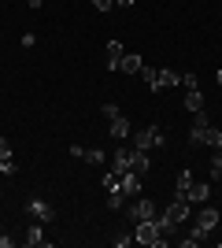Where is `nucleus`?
Masks as SVG:
<instances>
[{
	"label": "nucleus",
	"instance_id": "obj_1",
	"mask_svg": "<svg viewBox=\"0 0 222 248\" xmlns=\"http://www.w3.org/2000/svg\"><path fill=\"white\" fill-rule=\"evenodd\" d=\"M163 145H167V134H163V126H159V123H152V126H145V130L133 134V148H141V152H148V148H163Z\"/></svg>",
	"mask_w": 222,
	"mask_h": 248
},
{
	"label": "nucleus",
	"instance_id": "obj_2",
	"mask_svg": "<svg viewBox=\"0 0 222 248\" xmlns=\"http://www.w3.org/2000/svg\"><path fill=\"white\" fill-rule=\"evenodd\" d=\"M133 241L145 248H167L163 245V237H159V230H156V218H148V222H133Z\"/></svg>",
	"mask_w": 222,
	"mask_h": 248
},
{
	"label": "nucleus",
	"instance_id": "obj_3",
	"mask_svg": "<svg viewBox=\"0 0 222 248\" xmlns=\"http://www.w3.org/2000/svg\"><path fill=\"white\" fill-rule=\"evenodd\" d=\"M126 215L133 218V222H148V218H156L159 211H156V204H152V200H145V197H141V200H133V204L126 207Z\"/></svg>",
	"mask_w": 222,
	"mask_h": 248
},
{
	"label": "nucleus",
	"instance_id": "obj_4",
	"mask_svg": "<svg viewBox=\"0 0 222 248\" xmlns=\"http://www.w3.org/2000/svg\"><path fill=\"white\" fill-rule=\"evenodd\" d=\"M26 211H30V215H33V222H41V226H44V222H52V218H56L52 204H48V200H41V197H33L30 204H26Z\"/></svg>",
	"mask_w": 222,
	"mask_h": 248
},
{
	"label": "nucleus",
	"instance_id": "obj_5",
	"mask_svg": "<svg viewBox=\"0 0 222 248\" xmlns=\"http://www.w3.org/2000/svg\"><path fill=\"white\" fill-rule=\"evenodd\" d=\"M189 211H192V204H189V200L174 197V200H170V207H167V211H163V215H167V218H174V222H178V226H181V222L189 218Z\"/></svg>",
	"mask_w": 222,
	"mask_h": 248
},
{
	"label": "nucleus",
	"instance_id": "obj_6",
	"mask_svg": "<svg viewBox=\"0 0 222 248\" xmlns=\"http://www.w3.org/2000/svg\"><path fill=\"white\" fill-rule=\"evenodd\" d=\"M185 200H189V204H207V200H211V186H207V182H192L189 186V193H185Z\"/></svg>",
	"mask_w": 222,
	"mask_h": 248
},
{
	"label": "nucleus",
	"instance_id": "obj_7",
	"mask_svg": "<svg viewBox=\"0 0 222 248\" xmlns=\"http://www.w3.org/2000/svg\"><path fill=\"white\" fill-rule=\"evenodd\" d=\"M156 230H159V237H163V245H170V241L178 237V222L167 215H156Z\"/></svg>",
	"mask_w": 222,
	"mask_h": 248
},
{
	"label": "nucleus",
	"instance_id": "obj_8",
	"mask_svg": "<svg viewBox=\"0 0 222 248\" xmlns=\"http://www.w3.org/2000/svg\"><path fill=\"white\" fill-rule=\"evenodd\" d=\"M192 226H204L207 233H211V230L219 226V211H215V207H204V204H200V211H196V222H192Z\"/></svg>",
	"mask_w": 222,
	"mask_h": 248
},
{
	"label": "nucleus",
	"instance_id": "obj_9",
	"mask_svg": "<svg viewBox=\"0 0 222 248\" xmlns=\"http://www.w3.org/2000/svg\"><path fill=\"white\" fill-rule=\"evenodd\" d=\"M148 152H141V148H133V155H130V174H137V178H145L148 174Z\"/></svg>",
	"mask_w": 222,
	"mask_h": 248
},
{
	"label": "nucleus",
	"instance_id": "obj_10",
	"mask_svg": "<svg viewBox=\"0 0 222 248\" xmlns=\"http://www.w3.org/2000/svg\"><path fill=\"white\" fill-rule=\"evenodd\" d=\"M130 155H133V148H115V159H111L115 174H130Z\"/></svg>",
	"mask_w": 222,
	"mask_h": 248
},
{
	"label": "nucleus",
	"instance_id": "obj_11",
	"mask_svg": "<svg viewBox=\"0 0 222 248\" xmlns=\"http://www.w3.org/2000/svg\"><path fill=\"white\" fill-rule=\"evenodd\" d=\"M200 145L211 148V152H215V148H222V130H219V126H207V130L200 134Z\"/></svg>",
	"mask_w": 222,
	"mask_h": 248
},
{
	"label": "nucleus",
	"instance_id": "obj_12",
	"mask_svg": "<svg viewBox=\"0 0 222 248\" xmlns=\"http://www.w3.org/2000/svg\"><path fill=\"white\" fill-rule=\"evenodd\" d=\"M141 67H145V63H141L137 52H126V56H122V63H118V71H122V74H141Z\"/></svg>",
	"mask_w": 222,
	"mask_h": 248
},
{
	"label": "nucleus",
	"instance_id": "obj_13",
	"mask_svg": "<svg viewBox=\"0 0 222 248\" xmlns=\"http://www.w3.org/2000/svg\"><path fill=\"white\" fill-rule=\"evenodd\" d=\"M122 56H126L122 41H107V67H111V71H118V63H122Z\"/></svg>",
	"mask_w": 222,
	"mask_h": 248
},
{
	"label": "nucleus",
	"instance_id": "obj_14",
	"mask_svg": "<svg viewBox=\"0 0 222 248\" xmlns=\"http://www.w3.org/2000/svg\"><path fill=\"white\" fill-rule=\"evenodd\" d=\"M22 241H26V245H30V248H41V245H48V237H44L41 222H33V226L26 230V237H22Z\"/></svg>",
	"mask_w": 222,
	"mask_h": 248
},
{
	"label": "nucleus",
	"instance_id": "obj_15",
	"mask_svg": "<svg viewBox=\"0 0 222 248\" xmlns=\"http://www.w3.org/2000/svg\"><path fill=\"white\" fill-rule=\"evenodd\" d=\"M111 137H115V141H126L130 137V119L115 115V119H111Z\"/></svg>",
	"mask_w": 222,
	"mask_h": 248
},
{
	"label": "nucleus",
	"instance_id": "obj_16",
	"mask_svg": "<svg viewBox=\"0 0 222 248\" xmlns=\"http://www.w3.org/2000/svg\"><path fill=\"white\" fill-rule=\"evenodd\" d=\"M118 189H122L130 200L141 197V178H137V174H122V186H118Z\"/></svg>",
	"mask_w": 222,
	"mask_h": 248
},
{
	"label": "nucleus",
	"instance_id": "obj_17",
	"mask_svg": "<svg viewBox=\"0 0 222 248\" xmlns=\"http://www.w3.org/2000/svg\"><path fill=\"white\" fill-rule=\"evenodd\" d=\"M189 186H192V170H181V174L174 178V197H181V200H185V193H189Z\"/></svg>",
	"mask_w": 222,
	"mask_h": 248
},
{
	"label": "nucleus",
	"instance_id": "obj_18",
	"mask_svg": "<svg viewBox=\"0 0 222 248\" xmlns=\"http://www.w3.org/2000/svg\"><path fill=\"white\" fill-rule=\"evenodd\" d=\"M185 108H189L192 115L204 111V93H200V89H185Z\"/></svg>",
	"mask_w": 222,
	"mask_h": 248
},
{
	"label": "nucleus",
	"instance_id": "obj_19",
	"mask_svg": "<svg viewBox=\"0 0 222 248\" xmlns=\"http://www.w3.org/2000/svg\"><path fill=\"white\" fill-rule=\"evenodd\" d=\"M126 193H122V189H107V207H111V211H122V207H126Z\"/></svg>",
	"mask_w": 222,
	"mask_h": 248
},
{
	"label": "nucleus",
	"instance_id": "obj_20",
	"mask_svg": "<svg viewBox=\"0 0 222 248\" xmlns=\"http://www.w3.org/2000/svg\"><path fill=\"white\" fill-rule=\"evenodd\" d=\"M141 78H145L148 89H163V85H159V71H156V67H141Z\"/></svg>",
	"mask_w": 222,
	"mask_h": 248
},
{
	"label": "nucleus",
	"instance_id": "obj_21",
	"mask_svg": "<svg viewBox=\"0 0 222 248\" xmlns=\"http://www.w3.org/2000/svg\"><path fill=\"white\" fill-rule=\"evenodd\" d=\"M159 85L167 89V85H181V74L178 71H159Z\"/></svg>",
	"mask_w": 222,
	"mask_h": 248
},
{
	"label": "nucleus",
	"instance_id": "obj_22",
	"mask_svg": "<svg viewBox=\"0 0 222 248\" xmlns=\"http://www.w3.org/2000/svg\"><path fill=\"white\" fill-rule=\"evenodd\" d=\"M211 178L222 182V148H215V155H211Z\"/></svg>",
	"mask_w": 222,
	"mask_h": 248
},
{
	"label": "nucleus",
	"instance_id": "obj_23",
	"mask_svg": "<svg viewBox=\"0 0 222 248\" xmlns=\"http://www.w3.org/2000/svg\"><path fill=\"white\" fill-rule=\"evenodd\" d=\"M100 182H104V189H118V186H122V174H115V170H107V174L100 178Z\"/></svg>",
	"mask_w": 222,
	"mask_h": 248
},
{
	"label": "nucleus",
	"instance_id": "obj_24",
	"mask_svg": "<svg viewBox=\"0 0 222 248\" xmlns=\"http://www.w3.org/2000/svg\"><path fill=\"white\" fill-rule=\"evenodd\" d=\"M130 245H133V233L118 230V233H115V248H130Z\"/></svg>",
	"mask_w": 222,
	"mask_h": 248
},
{
	"label": "nucleus",
	"instance_id": "obj_25",
	"mask_svg": "<svg viewBox=\"0 0 222 248\" xmlns=\"http://www.w3.org/2000/svg\"><path fill=\"white\" fill-rule=\"evenodd\" d=\"M181 85H185V89H200V78H196L192 71H185L181 74Z\"/></svg>",
	"mask_w": 222,
	"mask_h": 248
},
{
	"label": "nucleus",
	"instance_id": "obj_26",
	"mask_svg": "<svg viewBox=\"0 0 222 248\" xmlns=\"http://www.w3.org/2000/svg\"><path fill=\"white\" fill-rule=\"evenodd\" d=\"M0 159H11V141L8 137H0Z\"/></svg>",
	"mask_w": 222,
	"mask_h": 248
},
{
	"label": "nucleus",
	"instance_id": "obj_27",
	"mask_svg": "<svg viewBox=\"0 0 222 248\" xmlns=\"http://www.w3.org/2000/svg\"><path fill=\"white\" fill-rule=\"evenodd\" d=\"M104 115H107V119H115V115H122V111H118L115 100H107V104H104Z\"/></svg>",
	"mask_w": 222,
	"mask_h": 248
},
{
	"label": "nucleus",
	"instance_id": "obj_28",
	"mask_svg": "<svg viewBox=\"0 0 222 248\" xmlns=\"http://www.w3.org/2000/svg\"><path fill=\"white\" fill-rule=\"evenodd\" d=\"M0 174H15V159H0Z\"/></svg>",
	"mask_w": 222,
	"mask_h": 248
},
{
	"label": "nucleus",
	"instance_id": "obj_29",
	"mask_svg": "<svg viewBox=\"0 0 222 248\" xmlns=\"http://www.w3.org/2000/svg\"><path fill=\"white\" fill-rule=\"evenodd\" d=\"M93 8L96 11H111V8H115V0H93Z\"/></svg>",
	"mask_w": 222,
	"mask_h": 248
},
{
	"label": "nucleus",
	"instance_id": "obj_30",
	"mask_svg": "<svg viewBox=\"0 0 222 248\" xmlns=\"http://www.w3.org/2000/svg\"><path fill=\"white\" fill-rule=\"evenodd\" d=\"M15 245V237H8V233H4V237H0V248H11Z\"/></svg>",
	"mask_w": 222,
	"mask_h": 248
},
{
	"label": "nucleus",
	"instance_id": "obj_31",
	"mask_svg": "<svg viewBox=\"0 0 222 248\" xmlns=\"http://www.w3.org/2000/svg\"><path fill=\"white\" fill-rule=\"evenodd\" d=\"M44 0H26V8H41Z\"/></svg>",
	"mask_w": 222,
	"mask_h": 248
},
{
	"label": "nucleus",
	"instance_id": "obj_32",
	"mask_svg": "<svg viewBox=\"0 0 222 248\" xmlns=\"http://www.w3.org/2000/svg\"><path fill=\"white\" fill-rule=\"evenodd\" d=\"M118 8H130V4H137V0H115Z\"/></svg>",
	"mask_w": 222,
	"mask_h": 248
},
{
	"label": "nucleus",
	"instance_id": "obj_33",
	"mask_svg": "<svg viewBox=\"0 0 222 248\" xmlns=\"http://www.w3.org/2000/svg\"><path fill=\"white\" fill-rule=\"evenodd\" d=\"M219 85H222V71H219Z\"/></svg>",
	"mask_w": 222,
	"mask_h": 248
}]
</instances>
